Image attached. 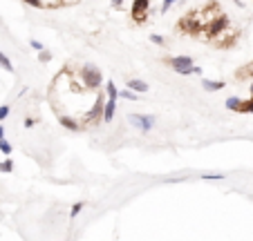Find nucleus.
Returning a JSON list of instances; mask_svg holds the SVG:
<instances>
[{"instance_id":"obj_21","label":"nucleus","mask_w":253,"mask_h":241,"mask_svg":"<svg viewBox=\"0 0 253 241\" xmlns=\"http://www.w3.org/2000/svg\"><path fill=\"white\" fill-rule=\"evenodd\" d=\"M202 179L204 181H222L224 179V174H202Z\"/></svg>"},{"instance_id":"obj_13","label":"nucleus","mask_w":253,"mask_h":241,"mask_svg":"<svg viewBox=\"0 0 253 241\" xmlns=\"http://www.w3.org/2000/svg\"><path fill=\"white\" fill-rule=\"evenodd\" d=\"M0 172H2V174H11V172H14V161L11 159L0 161Z\"/></svg>"},{"instance_id":"obj_27","label":"nucleus","mask_w":253,"mask_h":241,"mask_svg":"<svg viewBox=\"0 0 253 241\" xmlns=\"http://www.w3.org/2000/svg\"><path fill=\"white\" fill-rule=\"evenodd\" d=\"M251 67H253V65H251Z\"/></svg>"},{"instance_id":"obj_18","label":"nucleus","mask_w":253,"mask_h":241,"mask_svg":"<svg viewBox=\"0 0 253 241\" xmlns=\"http://www.w3.org/2000/svg\"><path fill=\"white\" fill-rule=\"evenodd\" d=\"M150 43L157 45V47H164V45H166V38L159 36V34H150Z\"/></svg>"},{"instance_id":"obj_9","label":"nucleus","mask_w":253,"mask_h":241,"mask_svg":"<svg viewBox=\"0 0 253 241\" xmlns=\"http://www.w3.org/2000/svg\"><path fill=\"white\" fill-rule=\"evenodd\" d=\"M126 87L134 90L137 94H146V92H148V83H146V80H141V78H130V80H128V85H126Z\"/></svg>"},{"instance_id":"obj_24","label":"nucleus","mask_w":253,"mask_h":241,"mask_svg":"<svg viewBox=\"0 0 253 241\" xmlns=\"http://www.w3.org/2000/svg\"><path fill=\"white\" fill-rule=\"evenodd\" d=\"M110 5H112V9H121V7H124V0H110Z\"/></svg>"},{"instance_id":"obj_1","label":"nucleus","mask_w":253,"mask_h":241,"mask_svg":"<svg viewBox=\"0 0 253 241\" xmlns=\"http://www.w3.org/2000/svg\"><path fill=\"white\" fill-rule=\"evenodd\" d=\"M166 63L172 67V71L182 76H202V67H197L191 56H170Z\"/></svg>"},{"instance_id":"obj_23","label":"nucleus","mask_w":253,"mask_h":241,"mask_svg":"<svg viewBox=\"0 0 253 241\" xmlns=\"http://www.w3.org/2000/svg\"><path fill=\"white\" fill-rule=\"evenodd\" d=\"M23 2H27L29 7H36V9H43V2H41V0H23Z\"/></svg>"},{"instance_id":"obj_17","label":"nucleus","mask_w":253,"mask_h":241,"mask_svg":"<svg viewBox=\"0 0 253 241\" xmlns=\"http://www.w3.org/2000/svg\"><path fill=\"white\" fill-rule=\"evenodd\" d=\"M52 58H54V54L49 52V49H43V52H39V61L43 63V65H47V63L52 61Z\"/></svg>"},{"instance_id":"obj_8","label":"nucleus","mask_w":253,"mask_h":241,"mask_svg":"<svg viewBox=\"0 0 253 241\" xmlns=\"http://www.w3.org/2000/svg\"><path fill=\"white\" fill-rule=\"evenodd\" d=\"M226 87V83L224 80H213V78H202V90L204 92H220V90H224Z\"/></svg>"},{"instance_id":"obj_16","label":"nucleus","mask_w":253,"mask_h":241,"mask_svg":"<svg viewBox=\"0 0 253 241\" xmlns=\"http://www.w3.org/2000/svg\"><path fill=\"white\" fill-rule=\"evenodd\" d=\"M0 67H2L5 71H14V65H11V61L2 52H0Z\"/></svg>"},{"instance_id":"obj_5","label":"nucleus","mask_w":253,"mask_h":241,"mask_svg":"<svg viewBox=\"0 0 253 241\" xmlns=\"http://www.w3.org/2000/svg\"><path fill=\"white\" fill-rule=\"evenodd\" d=\"M148 7H150V0H134V5H132V18L137 20V23L146 20Z\"/></svg>"},{"instance_id":"obj_7","label":"nucleus","mask_w":253,"mask_h":241,"mask_svg":"<svg viewBox=\"0 0 253 241\" xmlns=\"http://www.w3.org/2000/svg\"><path fill=\"white\" fill-rule=\"evenodd\" d=\"M58 123H61L65 130H72V132H77V130L83 128V123H79V118L70 116V114H63V112L58 114Z\"/></svg>"},{"instance_id":"obj_22","label":"nucleus","mask_w":253,"mask_h":241,"mask_svg":"<svg viewBox=\"0 0 253 241\" xmlns=\"http://www.w3.org/2000/svg\"><path fill=\"white\" fill-rule=\"evenodd\" d=\"M9 116V105H0V121H5Z\"/></svg>"},{"instance_id":"obj_25","label":"nucleus","mask_w":253,"mask_h":241,"mask_svg":"<svg viewBox=\"0 0 253 241\" xmlns=\"http://www.w3.org/2000/svg\"><path fill=\"white\" fill-rule=\"evenodd\" d=\"M34 125H36V118H32V116L25 118V128H34Z\"/></svg>"},{"instance_id":"obj_19","label":"nucleus","mask_w":253,"mask_h":241,"mask_svg":"<svg viewBox=\"0 0 253 241\" xmlns=\"http://www.w3.org/2000/svg\"><path fill=\"white\" fill-rule=\"evenodd\" d=\"M177 2H182V0H162V14H168L170 7L177 5Z\"/></svg>"},{"instance_id":"obj_6","label":"nucleus","mask_w":253,"mask_h":241,"mask_svg":"<svg viewBox=\"0 0 253 241\" xmlns=\"http://www.w3.org/2000/svg\"><path fill=\"white\" fill-rule=\"evenodd\" d=\"M117 101H119V99H108V96H105V105H103V123H112V121H115Z\"/></svg>"},{"instance_id":"obj_2","label":"nucleus","mask_w":253,"mask_h":241,"mask_svg":"<svg viewBox=\"0 0 253 241\" xmlns=\"http://www.w3.org/2000/svg\"><path fill=\"white\" fill-rule=\"evenodd\" d=\"M103 105H105V92H99L96 94V101L92 103V107L87 109L85 114H83V123L85 125H96L103 121Z\"/></svg>"},{"instance_id":"obj_4","label":"nucleus","mask_w":253,"mask_h":241,"mask_svg":"<svg viewBox=\"0 0 253 241\" xmlns=\"http://www.w3.org/2000/svg\"><path fill=\"white\" fill-rule=\"evenodd\" d=\"M81 76L90 90H99V87L103 85V74H101V69L96 65H92V63L81 67Z\"/></svg>"},{"instance_id":"obj_10","label":"nucleus","mask_w":253,"mask_h":241,"mask_svg":"<svg viewBox=\"0 0 253 241\" xmlns=\"http://www.w3.org/2000/svg\"><path fill=\"white\" fill-rule=\"evenodd\" d=\"M224 107L233 109V112H244V105H242V99H240V96H229V99L224 101Z\"/></svg>"},{"instance_id":"obj_15","label":"nucleus","mask_w":253,"mask_h":241,"mask_svg":"<svg viewBox=\"0 0 253 241\" xmlns=\"http://www.w3.org/2000/svg\"><path fill=\"white\" fill-rule=\"evenodd\" d=\"M83 208H85V201H79V204H74V206H72V208H70V217H72V219H74V217H79Z\"/></svg>"},{"instance_id":"obj_11","label":"nucleus","mask_w":253,"mask_h":241,"mask_svg":"<svg viewBox=\"0 0 253 241\" xmlns=\"http://www.w3.org/2000/svg\"><path fill=\"white\" fill-rule=\"evenodd\" d=\"M119 99L130 101V103H137V101H139V94H137L134 90H130V87H126V90H121V92H119Z\"/></svg>"},{"instance_id":"obj_14","label":"nucleus","mask_w":253,"mask_h":241,"mask_svg":"<svg viewBox=\"0 0 253 241\" xmlns=\"http://www.w3.org/2000/svg\"><path fill=\"white\" fill-rule=\"evenodd\" d=\"M0 152H2L5 156H9L11 152H14V147H11V143L7 141V138H0Z\"/></svg>"},{"instance_id":"obj_26","label":"nucleus","mask_w":253,"mask_h":241,"mask_svg":"<svg viewBox=\"0 0 253 241\" xmlns=\"http://www.w3.org/2000/svg\"><path fill=\"white\" fill-rule=\"evenodd\" d=\"M0 138H5V128L0 125Z\"/></svg>"},{"instance_id":"obj_20","label":"nucleus","mask_w":253,"mask_h":241,"mask_svg":"<svg viewBox=\"0 0 253 241\" xmlns=\"http://www.w3.org/2000/svg\"><path fill=\"white\" fill-rule=\"evenodd\" d=\"M29 47H32V49H36V52H43V49H45V45L41 43V40H36V38H32V40H29Z\"/></svg>"},{"instance_id":"obj_12","label":"nucleus","mask_w":253,"mask_h":241,"mask_svg":"<svg viewBox=\"0 0 253 241\" xmlns=\"http://www.w3.org/2000/svg\"><path fill=\"white\" fill-rule=\"evenodd\" d=\"M105 96L108 99H119V90H117V85L112 80H108V85H105Z\"/></svg>"},{"instance_id":"obj_3","label":"nucleus","mask_w":253,"mask_h":241,"mask_svg":"<svg viewBox=\"0 0 253 241\" xmlns=\"http://www.w3.org/2000/svg\"><path fill=\"white\" fill-rule=\"evenodd\" d=\"M128 123L132 125L134 130H139L141 134H148L155 130V125H157V118L153 116V114H128Z\"/></svg>"}]
</instances>
